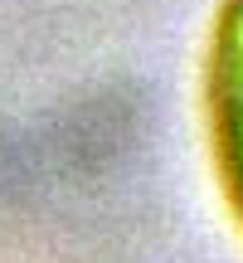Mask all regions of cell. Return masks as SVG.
<instances>
[{
  "label": "cell",
  "mask_w": 243,
  "mask_h": 263,
  "mask_svg": "<svg viewBox=\"0 0 243 263\" xmlns=\"http://www.w3.org/2000/svg\"><path fill=\"white\" fill-rule=\"evenodd\" d=\"M205 122L224 195L243 219V0H219L205 54Z\"/></svg>",
  "instance_id": "obj_1"
}]
</instances>
